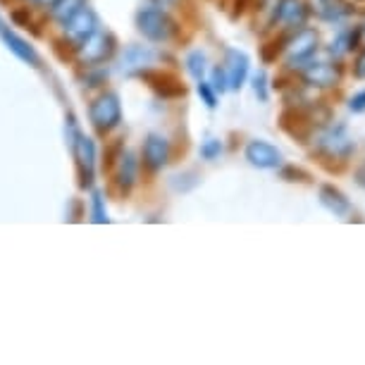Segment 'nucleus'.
Listing matches in <instances>:
<instances>
[{"mask_svg":"<svg viewBox=\"0 0 365 365\" xmlns=\"http://www.w3.org/2000/svg\"><path fill=\"white\" fill-rule=\"evenodd\" d=\"M358 184H361V187H365V168L358 170Z\"/></svg>","mask_w":365,"mask_h":365,"instance_id":"29","label":"nucleus"},{"mask_svg":"<svg viewBox=\"0 0 365 365\" xmlns=\"http://www.w3.org/2000/svg\"><path fill=\"white\" fill-rule=\"evenodd\" d=\"M187 67H189L191 77H196L198 81H201L203 74H205V55L201 51H194L187 58Z\"/></svg>","mask_w":365,"mask_h":365,"instance_id":"19","label":"nucleus"},{"mask_svg":"<svg viewBox=\"0 0 365 365\" xmlns=\"http://www.w3.org/2000/svg\"><path fill=\"white\" fill-rule=\"evenodd\" d=\"M63 24H65L67 38L74 41V43H81L86 36H91V34L98 29V19H96L93 10L86 8V5H81L77 12H72Z\"/></svg>","mask_w":365,"mask_h":365,"instance_id":"8","label":"nucleus"},{"mask_svg":"<svg viewBox=\"0 0 365 365\" xmlns=\"http://www.w3.org/2000/svg\"><path fill=\"white\" fill-rule=\"evenodd\" d=\"M220 153H222V143H220L217 139H208L201 146V155L205 158V160H215Z\"/></svg>","mask_w":365,"mask_h":365,"instance_id":"23","label":"nucleus"},{"mask_svg":"<svg viewBox=\"0 0 365 365\" xmlns=\"http://www.w3.org/2000/svg\"><path fill=\"white\" fill-rule=\"evenodd\" d=\"M0 38L5 41V46H8L10 51L15 53L19 60H24V63H29V65H34V67L38 65V55H36V51H34V48H31L29 43H26L24 38H19L15 31H10L8 26L3 24V19H0Z\"/></svg>","mask_w":365,"mask_h":365,"instance_id":"14","label":"nucleus"},{"mask_svg":"<svg viewBox=\"0 0 365 365\" xmlns=\"http://www.w3.org/2000/svg\"><path fill=\"white\" fill-rule=\"evenodd\" d=\"M318 43H320L318 31H313V29H301L299 34L289 36L287 41L289 67H299L303 63H308V60L318 53Z\"/></svg>","mask_w":365,"mask_h":365,"instance_id":"5","label":"nucleus"},{"mask_svg":"<svg viewBox=\"0 0 365 365\" xmlns=\"http://www.w3.org/2000/svg\"><path fill=\"white\" fill-rule=\"evenodd\" d=\"M93 220L96 222H108V215H106V210H103L101 194H93Z\"/></svg>","mask_w":365,"mask_h":365,"instance_id":"26","label":"nucleus"},{"mask_svg":"<svg viewBox=\"0 0 365 365\" xmlns=\"http://www.w3.org/2000/svg\"><path fill=\"white\" fill-rule=\"evenodd\" d=\"M36 3H41V5H51V8H53V5L58 3V0H36Z\"/></svg>","mask_w":365,"mask_h":365,"instance_id":"30","label":"nucleus"},{"mask_svg":"<svg viewBox=\"0 0 365 365\" xmlns=\"http://www.w3.org/2000/svg\"><path fill=\"white\" fill-rule=\"evenodd\" d=\"M344 74V65L341 63H308L306 70H303V81L308 86H315V88H329V86H336L339 84Z\"/></svg>","mask_w":365,"mask_h":365,"instance_id":"7","label":"nucleus"},{"mask_svg":"<svg viewBox=\"0 0 365 365\" xmlns=\"http://www.w3.org/2000/svg\"><path fill=\"white\" fill-rule=\"evenodd\" d=\"M148 81H153V86L158 93H163L165 98H172V96H184V86L179 84L175 77H170V74H146Z\"/></svg>","mask_w":365,"mask_h":365,"instance_id":"16","label":"nucleus"},{"mask_svg":"<svg viewBox=\"0 0 365 365\" xmlns=\"http://www.w3.org/2000/svg\"><path fill=\"white\" fill-rule=\"evenodd\" d=\"M225 74H227V86L234 88V91L244 86L246 77H249V58H246V53H241V51H227Z\"/></svg>","mask_w":365,"mask_h":365,"instance_id":"12","label":"nucleus"},{"mask_svg":"<svg viewBox=\"0 0 365 365\" xmlns=\"http://www.w3.org/2000/svg\"><path fill=\"white\" fill-rule=\"evenodd\" d=\"M81 5H84V0H58V3L53 5V17L65 22V19L70 17L72 12H77Z\"/></svg>","mask_w":365,"mask_h":365,"instance_id":"18","label":"nucleus"},{"mask_svg":"<svg viewBox=\"0 0 365 365\" xmlns=\"http://www.w3.org/2000/svg\"><path fill=\"white\" fill-rule=\"evenodd\" d=\"M320 203L325 205L329 212H334L336 217L351 215V201L341 189L334 187V184H322L320 187Z\"/></svg>","mask_w":365,"mask_h":365,"instance_id":"13","label":"nucleus"},{"mask_svg":"<svg viewBox=\"0 0 365 365\" xmlns=\"http://www.w3.org/2000/svg\"><path fill=\"white\" fill-rule=\"evenodd\" d=\"M210 86L215 88V93L220 91V93H225L227 88V74H225V70L222 67H215V70H212V77H210Z\"/></svg>","mask_w":365,"mask_h":365,"instance_id":"24","label":"nucleus"},{"mask_svg":"<svg viewBox=\"0 0 365 365\" xmlns=\"http://www.w3.org/2000/svg\"><path fill=\"white\" fill-rule=\"evenodd\" d=\"M136 24H139V31L150 41H170L177 34V24L165 10L158 8H148L141 10L139 17H136Z\"/></svg>","mask_w":365,"mask_h":365,"instance_id":"2","label":"nucleus"},{"mask_svg":"<svg viewBox=\"0 0 365 365\" xmlns=\"http://www.w3.org/2000/svg\"><path fill=\"white\" fill-rule=\"evenodd\" d=\"M282 179H287V182H303V184L313 182V177L308 175L306 170L296 168V165H287V168L282 170Z\"/></svg>","mask_w":365,"mask_h":365,"instance_id":"21","label":"nucleus"},{"mask_svg":"<svg viewBox=\"0 0 365 365\" xmlns=\"http://www.w3.org/2000/svg\"><path fill=\"white\" fill-rule=\"evenodd\" d=\"M74 158H77V165H79L81 187H88L93 179V168H96L93 141L86 139V136H77V141H74Z\"/></svg>","mask_w":365,"mask_h":365,"instance_id":"10","label":"nucleus"},{"mask_svg":"<svg viewBox=\"0 0 365 365\" xmlns=\"http://www.w3.org/2000/svg\"><path fill=\"white\" fill-rule=\"evenodd\" d=\"M279 127L284 129L292 139H296L299 143H306V141H311V136L315 132V120H313L311 110L292 106L279 115Z\"/></svg>","mask_w":365,"mask_h":365,"instance_id":"4","label":"nucleus"},{"mask_svg":"<svg viewBox=\"0 0 365 365\" xmlns=\"http://www.w3.org/2000/svg\"><path fill=\"white\" fill-rule=\"evenodd\" d=\"M91 122L98 132H110L113 127L120 125L122 120V106H120V98L115 93H103L98 96L93 103H91Z\"/></svg>","mask_w":365,"mask_h":365,"instance_id":"3","label":"nucleus"},{"mask_svg":"<svg viewBox=\"0 0 365 365\" xmlns=\"http://www.w3.org/2000/svg\"><path fill=\"white\" fill-rule=\"evenodd\" d=\"M287 41H289V36L279 38V41H270V43L263 46V60H265V63H272V60L279 58V53L287 48Z\"/></svg>","mask_w":365,"mask_h":365,"instance_id":"20","label":"nucleus"},{"mask_svg":"<svg viewBox=\"0 0 365 365\" xmlns=\"http://www.w3.org/2000/svg\"><path fill=\"white\" fill-rule=\"evenodd\" d=\"M136 179V160L132 153H125L120 158V170H117V184L122 189H129Z\"/></svg>","mask_w":365,"mask_h":365,"instance_id":"17","label":"nucleus"},{"mask_svg":"<svg viewBox=\"0 0 365 365\" xmlns=\"http://www.w3.org/2000/svg\"><path fill=\"white\" fill-rule=\"evenodd\" d=\"M168 158H170L168 139L160 134H150L146 143H143V163H146L150 170H160L168 165Z\"/></svg>","mask_w":365,"mask_h":365,"instance_id":"11","label":"nucleus"},{"mask_svg":"<svg viewBox=\"0 0 365 365\" xmlns=\"http://www.w3.org/2000/svg\"><path fill=\"white\" fill-rule=\"evenodd\" d=\"M354 141L349 139L344 127H329L318 136V150L313 155H318V163L327 172L341 175L349 168V158L354 155Z\"/></svg>","mask_w":365,"mask_h":365,"instance_id":"1","label":"nucleus"},{"mask_svg":"<svg viewBox=\"0 0 365 365\" xmlns=\"http://www.w3.org/2000/svg\"><path fill=\"white\" fill-rule=\"evenodd\" d=\"M198 96H201L203 103L208 108H215L217 106V93H215V88L210 86V81H203L201 79V84H198Z\"/></svg>","mask_w":365,"mask_h":365,"instance_id":"22","label":"nucleus"},{"mask_svg":"<svg viewBox=\"0 0 365 365\" xmlns=\"http://www.w3.org/2000/svg\"><path fill=\"white\" fill-rule=\"evenodd\" d=\"M79 46V60L84 65H96V63H103V60H108L110 55H113V36L106 31H98L96 29L91 36H86Z\"/></svg>","mask_w":365,"mask_h":365,"instance_id":"6","label":"nucleus"},{"mask_svg":"<svg viewBox=\"0 0 365 365\" xmlns=\"http://www.w3.org/2000/svg\"><path fill=\"white\" fill-rule=\"evenodd\" d=\"M349 108L354 110V113H365V91H358L354 98L349 101Z\"/></svg>","mask_w":365,"mask_h":365,"instance_id":"27","label":"nucleus"},{"mask_svg":"<svg viewBox=\"0 0 365 365\" xmlns=\"http://www.w3.org/2000/svg\"><path fill=\"white\" fill-rule=\"evenodd\" d=\"M308 10L301 0H279L277 8H274V22L284 24H303Z\"/></svg>","mask_w":365,"mask_h":365,"instance_id":"15","label":"nucleus"},{"mask_svg":"<svg viewBox=\"0 0 365 365\" xmlns=\"http://www.w3.org/2000/svg\"><path fill=\"white\" fill-rule=\"evenodd\" d=\"M354 77L365 79V51L356 58V63H354Z\"/></svg>","mask_w":365,"mask_h":365,"instance_id":"28","label":"nucleus"},{"mask_svg":"<svg viewBox=\"0 0 365 365\" xmlns=\"http://www.w3.org/2000/svg\"><path fill=\"white\" fill-rule=\"evenodd\" d=\"M253 91L260 101H267V88H265V74L258 72L256 77H253Z\"/></svg>","mask_w":365,"mask_h":365,"instance_id":"25","label":"nucleus"},{"mask_svg":"<svg viewBox=\"0 0 365 365\" xmlns=\"http://www.w3.org/2000/svg\"><path fill=\"white\" fill-rule=\"evenodd\" d=\"M246 160H249L253 168H260V170H274L282 165V153L272 143L267 141H251L246 146Z\"/></svg>","mask_w":365,"mask_h":365,"instance_id":"9","label":"nucleus"}]
</instances>
